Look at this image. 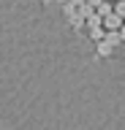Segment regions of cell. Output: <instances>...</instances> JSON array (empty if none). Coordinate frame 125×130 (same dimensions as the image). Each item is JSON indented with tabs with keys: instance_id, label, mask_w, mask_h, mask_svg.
Segmentation results:
<instances>
[{
	"instance_id": "cell-7",
	"label": "cell",
	"mask_w": 125,
	"mask_h": 130,
	"mask_svg": "<svg viewBox=\"0 0 125 130\" xmlns=\"http://www.w3.org/2000/svg\"><path fill=\"white\" fill-rule=\"evenodd\" d=\"M114 14H120L125 19V0H117V3H114Z\"/></svg>"
},
{
	"instance_id": "cell-9",
	"label": "cell",
	"mask_w": 125,
	"mask_h": 130,
	"mask_svg": "<svg viewBox=\"0 0 125 130\" xmlns=\"http://www.w3.org/2000/svg\"><path fill=\"white\" fill-rule=\"evenodd\" d=\"M41 3H46V6H49V3H54V0H41Z\"/></svg>"
},
{
	"instance_id": "cell-10",
	"label": "cell",
	"mask_w": 125,
	"mask_h": 130,
	"mask_svg": "<svg viewBox=\"0 0 125 130\" xmlns=\"http://www.w3.org/2000/svg\"><path fill=\"white\" fill-rule=\"evenodd\" d=\"M57 3H68V0H57Z\"/></svg>"
},
{
	"instance_id": "cell-4",
	"label": "cell",
	"mask_w": 125,
	"mask_h": 130,
	"mask_svg": "<svg viewBox=\"0 0 125 130\" xmlns=\"http://www.w3.org/2000/svg\"><path fill=\"white\" fill-rule=\"evenodd\" d=\"M95 11H98L101 16H109V14H112V11H114V3H112V0H101V3H98V8H95Z\"/></svg>"
},
{
	"instance_id": "cell-3",
	"label": "cell",
	"mask_w": 125,
	"mask_h": 130,
	"mask_svg": "<svg viewBox=\"0 0 125 130\" xmlns=\"http://www.w3.org/2000/svg\"><path fill=\"white\" fill-rule=\"evenodd\" d=\"M112 52H114V46H112L106 38L98 41V57H112Z\"/></svg>"
},
{
	"instance_id": "cell-2",
	"label": "cell",
	"mask_w": 125,
	"mask_h": 130,
	"mask_svg": "<svg viewBox=\"0 0 125 130\" xmlns=\"http://www.w3.org/2000/svg\"><path fill=\"white\" fill-rule=\"evenodd\" d=\"M87 30H90V38L95 41V43L106 38V27H103V24H98V27H87Z\"/></svg>"
},
{
	"instance_id": "cell-8",
	"label": "cell",
	"mask_w": 125,
	"mask_h": 130,
	"mask_svg": "<svg viewBox=\"0 0 125 130\" xmlns=\"http://www.w3.org/2000/svg\"><path fill=\"white\" fill-rule=\"evenodd\" d=\"M120 32H122V38H125V24H122V27H120Z\"/></svg>"
},
{
	"instance_id": "cell-1",
	"label": "cell",
	"mask_w": 125,
	"mask_h": 130,
	"mask_svg": "<svg viewBox=\"0 0 125 130\" xmlns=\"http://www.w3.org/2000/svg\"><path fill=\"white\" fill-rule=\"evenodd\" d=\"M122 24H125V19L120 14H114V11H112L109 16H103V27H106V30H120Z\"/></svg>"
},
{
	"instance_id": "cell-6",
	"label": "cell",
	"mask_w": 125,
	"mask_h": 130,
	"mask_svg": "<svg viewBox=\"0 0 125 130\" xmlns=\"http://www.w3.org/2000/svg\"><path fill=\"white\" fill-rule=\"evenodd\" d=\"M92 11H95V6H90V3H82V6H79V16H84V19H87Z\"/></svg>"
},
{
	"instance_id": "cell-5",
	"label": "cell",
	"mask_w": 125,
	"mask_h": 130,
	"mask_svg": "<svg viewBox=\"0 0 125 130\" xmlns=\"http://www.w3.org/2000/svg\"><path fill=\"white\" fill-rule=\"evenodd\" d=\"M98 24H103V16H101L98 11H92V14L87 16V27H98Z\"/></svg>"
},
{
	"instance_id": "cell-11",
	"label": "cell",
	"mask_w": 125,
	"mask_h": 130,
	"mask_svg": "<svg viewBox=\"0 0 125 130\" xmlns=\"http://www.w3.org/2000/svg\"><path fill=\"white\" fill-rule=\"evenodd\" d=\"M122 52H125V43H122Z\"/></svg>"
}]
</instances>
